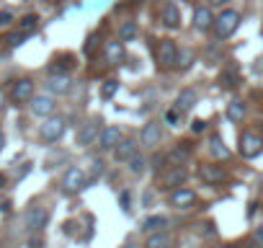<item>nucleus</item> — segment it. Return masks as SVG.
I'll return each mask as SVG.
<instances>
[{"label": "nucleus", "mask_w": 263, "mask_h": 248, "mask_svg": "<svg viewBox=\"0 0 263 248\" xmlns=\"http://www.w3.org/2000/svg\"><path fill=\"white\" fill-rule=\"evenodd\" d=\"M242 116H245V103H242V101H230V106H227V119H230L232 124H237V121H242Z\"/></svg>", "instance_id": "nucleus-27"}, {"label": "nucleus", "mask_w": 263, "mask_h": 248, "mask_svg": "<svg viewBox=\"0 0 263 248\" xmlns=\"http://www.w3.org/2000/svg\"><path fill=\"white\" fill-rule=\"evenodd\" d=\"M165 225H168V220H165L163 215H150V217L142 222V230L153 235V233H160V230H165Z\"/></svg>", "instance_id": "nucleus-25"}, {"label": "nucleus", "mask_w": 263, "mask_h": 248, "mask_svg": "<svg viewBox=\"0 0 263 248\" xmlns=\"http://www.w3.org/2000/svg\"><path fill=\"white\" fill-rule=\"evenodd\" d=\"M253 240H255V245H260V248H263V227H258V230L253 233Z\"/></svg>", "instance_id": "nucleus-40"}, {"label": "nucleus", "mask_w": 263, "mask_h": 248, "mask_svg": "<svg viewBox=\"0 0 263 248\" xmlns=\"http://www.w3.org/2000/svg\"><path fill=\"white\" fill-rule=\"evenodd\" d=\"M98 176H103V161H93V173H90L88 181H96Z\"/></svg>", "instance_id": "nucleus-34"}, {"label": "nucleus", "mask_w": 263, "mask_h": 248, "mask_svg": "<svg viewBox=\"0 0 263 248\" xmlns=\"http://www.w3.org/2000/svg\"><path fill=\"white\" fill-rule=\"evenodd\" d=\"M31 114L34 116H42V119H49L54 111H57V101H54V96H34L31 101Z\"/></svg>", "instance_id": "nucleus-9"}, {"label": "nucleus", "mask_w": 263, "mask_h": 248, "mask_svg": "<svg viewBox=\"0 0 263 248\" xmlns=\"http://www.w3.org/2000/svg\"><path fill=\"white\" fill-rule=\"evenodd\" d=\"M121 140L124 137H121V130L119 127H103L101 135H98V148L101 150H114Z\"/></svg>", "instance_id": "nucleus-12"}, {"label": "nucleus", "mask_w": 263, "mask_h": 248, "mask_svg": "<svg viewBox=\"0 0 263 248\" xmlns=\"http://www.w3.org/2000/svg\"><path fill=\"white\" fill-rule=\"evenodd\" d=\"M72 67H75L72 57H70V55H62V57H54V60H52V65H49V75H70Z\"/></svg>", "instance_id": "nucleus-18"}, {"label": "nucleus", "mask_w": 263, "mask_h": 248, "mask_svg": "<svg viewBox=\"0 0 263 248\" xmlns=\"http://www.w3.org/2000/svg\"><path fill=\"white\" fill-rule=\"evenodd\" d=\"M36 29H39V16H36V13H29V16H24V19L18 21V29H16V31H18L21 37H31Z\"/></svg>", "instance_id": "nucleus-21"}, {"label": "nucleus", "mask_w": 263, "mask_h": 248, "mask_svg": "<svg viewBox=\"0 0 263 248\" xmlns=\"http://www.w3.org/2000/svg\"><path fill=\"white\" fill-rule=\"evenodd\" d=\"M6 184H8V179H6V173H0V189H6Z\"/></svg>", "instance_id": "nucleus-43"}, {"label": "nucleus", "mask_w": 263, "mask_h": 248, "mask_svg": "<svg viewBox=\"0 0 263 248\" xmlns=\"http://www.w3.org/2000/svg\"><path fill=\"white\" fill-rule=\"evenodd\" d=\"M3 145H6V137H3V132H0V150H3Z\"/></svg>", "instance_id": "nucleus-44"}, {"label": "nucleus", "mask_w": 263, "mask_h": 248, "mask_svg": "<svg viewBox=\"0 0 263 248\" xmlns=\"http://www.w3.org/2000/svg\"><path fill=\"white\" fill-rule=\"evenodd\" d=\"M47 222H49V212H47V207H42V204H31L29 209H26V215H24V225H26V230L29 233H42L44 227H47Z\"/></svg>", "instance_id": "nucleus-3"}, {"label": "nucleus", "mask_w": 263, "mask_h": 248, "mask_svg": "<svg viewBox=\"0 0 263 248\" xmlns=\"http://www.w3.org/2000/svg\"><path fill=\"white\" fill-rule=\"evenodd\" d=\"M196 106V91L194 88H183L181 93H178V98H176V109L181 111V114H186V111H191Z\"/></svg>", "instance_id": "nucleus-20"}, {"label": "nucleus", "mask_w": 263, "mask_h": 248, "mask_svg": "<svg viewBox=\"0 0 263 248\" xmlns=\"http://www.w3.org/2000/svg\"><path fill=\"white\" fill-rule=\"evenodd\" d=\"M209 150H212V155H214L217 161L230 158V148L224 145V140H222L219 135H212V140H209Z\"/></svg>", "instance_id": "nucleus-23"}, {"label": "nucleus", "mask_w": 263, "mask_h": 248, "mask_svg": "<svg viewBox=\"0 0 263 248\" xmlns=\"http://www.w3.org/2000/svg\"><path fill=\"white\" fill-rule=\"evenodd\" d=\"M168 204H171L173 209H178V212H189V209H194V207H196V191L178 186V189H173V191H171Z\"/></svg>", "instance_id": "nucleus-6"}, {"label": "nucleus", "mask_w": 263, "mask_h": 248, "mask_svg": "<svg viewBox=\"0 0 263 248\" xmlns=\"http://www.w3.org/2000/svg\"><path fill=\"white\" fill-rule=\"evenodd\" d=\"M24 39H26V37H21V34L16 31V34H11V39H8V44H11V47H18V44H21Z\"/></svg>", "instance_id": "nucleus-39"}, {"label": "nucleus", "mask_w": 263, "mask_h": 248, "mask_svg": "<svg viewBox=\"0 0 263 248\" xmlns=\"http://www.w3.org/2000/svg\"><path fill=\"white\" fill-rule=\"evenodd\" d=\"M240 145H237V153L242 155V158H258L260 153H263V140L255 135V132H242L240 135V140H237Z\"/></svg>", "instance_id": "nucleus-7"}, {"label": "nucleus", "mask_w": 263, "mask_h": 248, "mask_svg": "<svg viewBox=\"0 0 263 248\" xmlns=\"http://www.w3.org/2000/svg\"><path fill=\"white\" fill-rule=\"evenodd\" d=\"M0 212H11V202H8V199L0 202Z\"/></svg>", "instance_id": "nucleus-41"}, {"label": "nucleus", "mask_w": 263, "mask_h": 248, "mask_svg": "<svg viewBox=\"0 0 263 248\" xmlns=\"http://www.w3.org/2000/svg\"><path fill=\"white\" fill-rule=\"evenodd\" d=\"M214 248H237V245H214Z\"/></svg>", "instance_id": "nucleus-46"}, {"label": "nucleus", "mask_w": 263, "mask_h": 248, "mask_svg": "<svg viewBox=\"0 0 263 248\" xmlns=\"http://www.w3.org/2000/svg\"><path fill=\"white\" fill-rule=\"evenodd\" d=\"M171 243H173V238H171V233H165V230L153 233V235L147 238V248H171Z\"/></svg>", "instance_id": "nucleus-26"}, {"label": "nucleus", "mask_w": 263, "mask_h": 248, "mask_svg": "<svg viewBox=\"0 0 263 248\" xmlns=\"http://www.w3.org/2000/svg\"><path fill=\"white\" fill-rule=\"evenodd\" d=\"M29 248H44L42 235H31V238H29Z\"/></svg>", "instance_id": "nucleus-37"}, {"label": "nucleus", "mask_w": 263, "mask_h": 248, "mask_svg": "<svg viewBox=\"0 0 263 248\" xmlns=\"http://www.w3.org/2000/svg\"><path fill=\"white\" fill-rule=\"evenodd\" d=\"M96 44H98V34H88V39H85V47H83V52H85L88 57H93V55H96Z\"/></svg>", "instance_id": "nucleus-31"}, {"label": "nucleus", "mask_w": 263, "mask_h": 248, "mask_svg": "<svg viewBox=\"0 0 263 248\" xmlns=\"http://www.w3.org/2000/svg\"><path fill=\"white\" fill-rule=\"evenodd\" d=\"M160 140H163V130H160V121H147L145 127H142V132H140V143L145 145V148H158L160 145Z\"/></svg>", "instance_id": "nucleus-10"}, {"label": "nucleus", "mask_w": 263, "mask_h": 248, "mask_svg": "<svg viewBox=\"0 0 263 248\" xmlns=\"http://www.w3.org/2000/svg\"><path fill=\"white\" fill-rule=\"evenodd\" d=\"M183 181H186V168H181V166L173 168L168 176H163V186H165V189H178Z\"/></svg>", "instance_id": "nucleus-24"}, {"label": "nucleus", "mask_w": 263, "mask_h": 248, "mask_svg": "<svg viewBox=\"0 0 263 248\" xmlns=\"http://www.w3.org/2000/svg\"><path fill=\"white\" fill-rule=\"evenodd\" d=\"M155 60L160 70H173L178 67V47L173 39H160L155 47Z\"/></svg>", "instance_id": "nucleus-2"}, {"label": "nucleus", "mask_w": 263, "mask_h": 248, "mask_svg": "<svg viewBox=\"0 0 263 248\" xmlns=\"http://www.w3.org/2000/svg\"><path fill=\"white\" fill-rule=\"evenodd\" d=\"M145 166H147V161L142 158V155H135V158H132L129 161V173H145Z\"/></svg>", "instance_id": "nucleus-29"}, {"label": "nucleus", "mask_w": 263, "mask_h": 248, "mask_svg": "<svg viewBox=\"0 0 263 248\" xmlns=\"http://www.w3.org/2000/svg\"><path fill=\"white\" fill-rule=\"evenodd\" d=\"M65 130H67V121H65L62 116H49L42 127H39V135H42L44 143L52 145V143H60V140H62Z\"/></svg>", "instance_id": "nucleus-4"}, {"label": "nucleus", "mask_w": 263, "mask_h": 248, "mask_svg": "<svg viewBox=\"0 0 263 248\" xmlns=\"http://www.w3.org/2000/svg\"><path fill=\"white\" fill-rule=\"evenodd\" d=\"M13 24V13L11 11H0V29H8Z\"/></svg>", "instance_id": "nucleus-33"}, {"label": "nucleus", "mask_w": 263, "mask_h": 248, "mask_svg": "<svg viewBox=\"0 0 263 248\" xmlns=\"http://www.w3.org/2000/svg\"><path fill=\"white\" fill-rule=\"evenodd\" d=\"M199 179H201L204 184L214 186V184H222V181L227 179V173H224V168H222V166L209 163V166H201V168H199Z\"/></svg>", "instance_id": "nucleus-13"}, {"label": "nucleus", "mask_w": 263, "mask_h": 248, "mask_svg": "<svg viewBox=\"0 0 263 248\" xmlns=\"http://www.w3.org/2000/svg\"><path fill=\"white\" fill-rule=\"evenodd\" d=\"M3 103H6V91L0 88V111H3Z\"/></svg>", "instance_id": "nucleus-42"}, {"label": "nucleus", "mask_w": 263, "mask_h": 248, "mask_svg": "<svg viewBox=\"0 0 263 248\" xmlns=\"http://www.w3.org/2000/svg\"><path fill=\"white\" fill-rule=\"evenodd\" d=\"M70 88H72L70 75H49V80H47L49 96H65V93H70Z\"/></svg>", "instance_id": "nucleus-15"}, {"label": "nucleus", "mask_w": 263, "mask_h": 248, "mask_svg": "<svg viewBox=\"0 0 263 248\" xmlns=\"http://www.w3.org/2000/svg\"><path fill=\"white\" fill-rule=\"evenodd\" d=\"M11 98H13V103H26V101H31V98H34V80H29V78L16 80L13 88H11Z\"/></svg>", "instance_id": "nucleus-11"}, {"label": "nucleus", "mask_w": 263, "mask_h": 248, "mask_svg": "<svg viewBox=\"0 0 263 248\" xmlns=\"http://www.w3.org/2000/svg\"><path fill=\"white\" fill-rule=\"evenodd\" d=\"M101 119H90V121H85V124H80V130H78V145L80 148H88V145H93L96 140H98V135H101Z\"/></svg>", "instance_id": "nucleus-8"}, {"label": "nucleus", "mask_w": 263, "mask_h": 248, "mask_svg": "<svg viewBox=\"0 0 263 248\" xmlns=\"http://www.w3.org/2000/svg\"><path fill=\"white\" fill-rule=\"evenodd\" d=\"M212 3H214V6H222V3H227V0H212Z\"/></svg>", "instance_id": "nucleus-45"}, {"label": "nucleus", "mask_w": 263, "mask_h": 248, "mask_svg": "<svg viewBox=\"0 0 263 248\" xmlns=\"http://www.w3.org/2000/svg\"><path fill=\"white\" fill-rule=\"evenodd\" d=\"M237 83H240L237 65H227V67L222 70V75H219V85H224V88H237Z\"/></svg>", "instance_id": "nucleus-22"}, {"label": "nucleus", "mask_w": 263, "mask_h": 248, "mask_svg": "<svg viewBox=\"0 0 263 248\" xmlns=\"http://www.w3.org/2000/svg\"><path fill=\"white\" fill-rule=\"evenodd\" d=\"M137 34H140V29H137L135 21H126V24H121V29H119V39H121V42H132Z\"/></svg>", "instance_id": "nucleus-28"}, {"label": "nucleus", "mask_w": 263, "mask_h": 248, "mask_svg": "<svg viewBox=\"0 0 263 248\" xmlns=\"http://www.w3.org/2000/svg\"><path fill=\"white\" fill-rule=\"evenodd\" d=\"M204 130H206V121H204V119H194V121H191V132H194V135H199V132H204Z\"/></svg>", "instance_id": "nucleus-35"}, {"label": "nucleus", "mask_w": 263, "mask_h": 248, "mask_svg": "<svg viewBox=\"0 0 263 248\" xmlns=\"http://www.w3.org/2000/svg\"><path fill=\"white\" fill-rule=\"evenodd\" d=\"M189 60H191V55H189V52H183V55L178 52V67H189V65H191Z\"/></svg>", "instance_id": "nucleus-38"}, {"label": "nucleus", "mask_w": 263, "mask_h": 248, "mask_svg": "<svg viewBox=\"0 0 263 248\" xmlns=\"http://www.w3.org/2000/svg\"><path fill=\"white\" fill-rule=\"evenodd\" d=\"M212 26H214L212 11H209L206 6H199V8L194 11V29H196V31H209Z\"/></svg>", "instance_id": "nucleus-17"}, {"label": "nucleus", "mask_w": 263, "mask_h": 248, "mask_svg": "<svg viewBox=\"0 0 263 248\" xmlns=\"http://www.w3.org/2000/svg\"><path fill=\"white\" fill-rule=\"evenodd\" d=\"M124 57H126V52H124V42L121 39H114V42L106 44V60H108V65H119Z\"/></svg>", "instance_id": "nucleus-19"}, {"label": "nucleus", "mask_w": 263, "mask_h": 248, "mask_svg": "<svg viewBox=\"0 0 263 248\" xmlns=\"http://www.w3.org/2000/svg\"><path fill=\"white\" fill-rule=\"evenodd\" d=\"M237 26H240V13L237 11H222L217 19H214V37L217 39H230L235 31H237Z\"/></svg>", "instance_id": "nucleus-1"}, {"label": "nucleus", "mask_w": 263, "mask_h": 248, "mask_svg": "<svg viewBox=\"0 0 263 248\" xmlns=\"http://www.w3.org/2000/svg\"><path fill=\"white\" fill-rule=\"evenodd\" d=\"M135 155H137V140H121V143L114 148L116 163H129Z\"/></svg>", "instance_id": "nucleus-14"}, {"label": "nucleus", "mask_w": 263, "mask_h": 248, "mask_svg": "<svg viewBox=\"0 0 263 248\" xmlns=\"http://www.w3.org/2000/svg\"><path fill=\"white\" fill-rule=\"evenodd\" d=\"M245 248H260V245H255V243H253V245H245Z\"/></svg>", "instance_id": "nucleus-47"}, {"label": "nucleus", "mask_w": 263, "mask_h": 248, "mask_svg": "<svg viewBox=\"0 0 263 248\" xmlns=\"http://www.w3.org/2000/svg\"><path fill=\"white\" fill-rule=\"evenodd\" d=\"M160 21H163V26H168V29H178V26H181V8H178L176 3H165L163 11H160Z\"/></svg>", "instance_id": "nucleus-16"}, {"label": "nucleus", "mask_w": 263, "mask_h": 248, "mask_svg": "<svg viewBox=\"0 0 263 248\" xmlns=\"http://www.w3.org/2000/svg\"><path fill=\"white\" fill-rule=\"evenodd\" d=\"M119 202H121V209H124V212L132 209V207H129V191H121V194H119Z\"/></svg>", "instance_id": "nucleus-36"}, {"label": "nucleus", "mask_w": 263, "mask_h": 248, "mask_svg": "<svg viewBox=\"0 0 263 248\" xmlns=\"http://www.w3.org/2000/svg\"><path fill=\"white\" fill-rule=\"evenodd\" d=\"M181 116H183V114L173 106V109H168V111H165V124H173V127H176V124H181Z\"/></svg>", "instance_id": "nucleus-32"}, {"label": "nucleus", "mask_w": 263, "mask_h": 248, "mask_svg": "<svg viewBox=\"0 0 263 248\" xmlns=\"http://www.w3.org/2000/svg\"><path fill=\"white\" fill-rule=\"evenodd\" d=\"M116 91H119V80H114V78H108V80L101 85V96H103V98H114Z\"/></svg>", "instance_id": "nucleus-30"}, {"label": "nucleus", "mask_w": 263, "mask_h": 248, "mask_svg": "<svg viewBox=\"0 0 263 248\" xmlns=\"http://www.w3.org/2000/svg\"><path fill=\"white\" fill-rule=\"evenodd\" d=\"M85 186H88V176H85V171L78 168V166L67 168V173L62 176V191H65V194H78V191H83Z\"/></svg>", "instance_id": "nucleus-5"}]
</instances>
